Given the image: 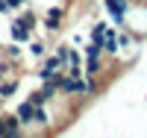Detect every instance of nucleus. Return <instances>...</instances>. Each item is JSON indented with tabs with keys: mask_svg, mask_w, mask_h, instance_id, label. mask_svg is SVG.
<instances>
[{
	"mask_svg": "<svg viewBox=\"0 0 147 138\" xmlns=\"http://www.w3.org/2000/svg\"><path fill=\"white\" fill-rule=\"evenodd\" d=\"M103 6H106V12L112 15V21L118 24V27H124V18H127V12H129L127 0H103Z\"/></svg>",
	"mask_w": 147,
	"mask_h": 138,
	"instance_id": "obj_1",
	"label": "nucleus"
},
{
	"mask_svg": "<svg viewBox=\"0 0 147 138\" xmlns=\"http://www.w3.org/2000/svg\"><path fill=\"white\" fill-rule=\"evenodd\" d=\"M21 129V120L18 115H0V138H9L12 132Z\"/></svg>",
	"mask_w": 147,
	"mask_h": 138,
	"instance_id": "obj_2",
	"label": "nucleus"
},
{
	"mask_svg": "<svg viewBox=\"0 0 147 138\" xmlns=\"http://www.w3.org/2000/svg\"><path fill=\"white\" fill-rule=\"evenodd\" d=\"M118 50H121V44H118V32L109 27V30H106V38H103V53H106V56H118Z\"/></svg>",
	"mask_w": 147,
	"mask_h": 138,
	"instance_id": "obj_3",
	"label": "nucleus"
},
{
	"mask_svg": "<svg viewBox=\"0 0 147 138\" xmlns=\"http://www.w3.org/2000/svg\"><path fill=\"white\" fill-rule=\"evenodd\" d=\"M15 115H18V120H21V127H30V123H35V120H32V118H35V106L27 100V103H21V106H18Z\"/></svg>",
	"mask_w": 147,
	"mask_h": 138,
	"instance_id": "obj_4",
	"label": "nucleus"
},
{
	"mask_svg": "<svg viewBox=\"0 0 147 138\" xmlns=\"http://www.w3.org/2000/svg\"><path fill=\"white\" fill-rule=\"evenodd\" d=\"M59 27H62V9H59V6H50V9H47V21H44V30L56 32Z\"/></svg>",
	"mask_w": 147,
	"mask_h": 138,
	"instance_id": "obj_5",
	"label": "nucleus"
},
{
	"mask_svg": "<svg viewBox=\"0 0 147 138\" xmlns=\"http://www.w3.org/2000/svg\"><path fill=\"white\" fill-rule=\"evenodd\" d=\"M30 27H27V24H24L21 18H15V21H12V41H27L30 38Z\"/></svg>",
	"mask_w": 147,
	"mask_h": 138,
	"instance_id": "obj_6",
	"label": "nucleus"
},
{
	"mask_svg": "<svg viewBox=\"0 0 147 138\" xmlns=\"http://www.w3.org/2000/svg\"><path fill=\"white\" fill-rule=\"evenodd\" d=\"M103 71V56H91L85 59V77H97Z\"/></svg>",
	"mask_w": 147,
	"mask_h": 138,
	"instance_id": "obj_7",
	"label": "nucleus"
},
{
	"mask_svg": "<svg viewBox=\"0 0 147 138\" xmlns=\"http://www.w3.org/2000/svg\"><path fill=\"white\" fill-rule=\"evenodd\" d=\"M15 91H18V79H15V77L6 79V82H0V100H9Z\"/></svg>",
	"mask_w": 147,
	"mask_h": 138,
	"instance_id": "obj_8",
	"label": "nucleus"
},
{
	"mask_svg": "<svg viewBox=\"0 0 147 138\" xmlns=\"http://www.w3.org/2000/svg\"><path fill=\"white\" fill-rule=\"evenodd\" d=\"M106 30H109V27H106L103 21H100V24H94V30H91V41L103 47V38H106Z\"/></svg>",
	"mask_w": 147,
	"mask_h": 138,
	"instance_id": "obj_9",
	"label": "nucleus"
},
{
	"mask_svg": "<svg viewBox=\"0 0 147 138\" xmlns=\"http://www.w3.org/2000/svg\"><path fill=\"white\" fill-rule=\"evenodd\" d=\"M27 50H30V56H32V59H41V56H44V41L35 38V41H30V47H27Z\"/></svg>",
	"mask_w": 147,
	"mask_h": 138,
	"instance_id": "obj_10",
	"label": "nucleus"
},
{
	"mask_svg": "<svg viewBox=\"0 0 147 138\" xmlns=\"http://www.w3.org/2000/svg\"><path fill=\"white\" fill-rule=\"evenodd\" d=\"M32 120H38L41 127H47V123H50V115H47V109L44 106H35V118Z\"/></svg>",
	"mask_w": 147,
	"mask_h": 138,
	"instance_id": "obj_11",
	"label": "nucleus"
},
{
	"mask_svg": "<svg viewBox=\"0 0 147 138\" xmlns=\"http://www.w3.org/2000/svg\"><path fill=\"white\" fill-rule=\"evenodd\" d=\"M27 100H30L32 106H44V103H47V97H44V91H32V94H30Z\"/></svg>",
	"mask_w": 147,
	"mask_h": 138,
	"instance_id": "obj_12",
	"label": "nucleus"
},
{
	"mask_svg": "<svg viewBox=\"0 0 147 138\" xmlns=\"http://www.w3.org/2000/svg\"><path fill=\"white\" fill-rule=\"evenodd\" d=\"M91 56H103V47H100V44H94V41L85 47V59H91Z\"/></svg>",
	"mask_w": 147,
	"mask_h": 138,
	"instance_id": "obj_13",
	"label": "nucleus"
},
{
	"mask_svg": "<svg viewBox=\"0 0 147 138\" xmlns=\"http://www.w3.org/2000/svg\"><path fill=\"white\" fill-rule=\"evenodd\" d=\"M6 53H9V56H12V59H18V56H21V47H18V41H15V44H12V47H9V50H6Z\"/></svg>",
	"mask_w": 147,
	"mask_h": 138,
	"instance_id": "obj_14",
	"label": "nucleus"
},
{
	"mask_svg": "<svg viewBox=\"0 0 147 138\" xmlns=\"http://www.w3.org/2000/svg\"><path fill=\"white\" fill-rule=\"evenodd\" d=\"M6 12H12V6H9V0H0V15H6Z\"/></svg>",
	"mask_w": 147,
	"mask_h": 138,
	"instance_id": "obj_15",
	"label": "nucleus"
},
{
	"mask_svg": "<svg viewBox=\"0 0 147 138\" xmlns=\"http://www.w3.org/2000/svg\"><path fill=\"white\" fill-rule=\"evenodd\" d=\"M21 3H27V0H9V6H12V9H18Z\"/></svg>",
	"mask_w": 147,
	"mask_h": 138,
	"instance_id": "obj_16",
	"label": "nucleus"
},
{
	"mask_svg": "<svg viewBox=\"0 0 147 138\" xmlns=\"http://www.w3.org/2000/svg\"><path fill=\"white\" fill-rule=\"evenodd\" d=\"M9 138H24V135H21V129H18V132H12V135H9Z\"/></svg>",
	"mask_w": 147,
	"mask_h": 138,
	"instance_id": "obj_17",
	"label": "nucleus"
},
{
	"mask_svg": "<svg viewBox=\"0 0 147 138\" xmlns=\"http://www.w3.org/2000/svg\"><path fill=\"white\" fill-rule=\"evenodd\" d=\"M127 3H129V6H132V3H138V0H127Z\"/></svg>",
	"mask_w": 147,
	"mask_h": 138,
	"instance_id": "obj_18",
	"label": "nucleus"
}]
</instances>
